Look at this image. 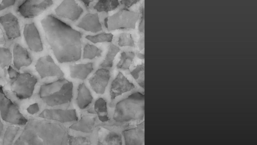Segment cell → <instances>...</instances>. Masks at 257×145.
<instances>
[{
	"instance_id": "6da1fadb",
	"label": "cell",
	"mask_w": 257,
	"mask_h": 145,
	"mask_svg": "<svg viewBox=\"0 0 257 145\" xmlns=\"http://www.w3.org/2000/svg\"><path fill=\"white\" fill-rule=\"evenodd\" d=\"M41 25L47 40L60 63L78 60L81 56V34L52 15L44 18Z\"/></svg>"
},
{
	"instance_id": "7a4b0ae2",
	"label": "cell",
	"mask_w": 257,
	"mask_h": 145,
	"mask_svg": "<svg viewBox=\"0 0 257 145\" xmlns=\"http://www.w3.org/2000/svg\"><path fill=\"white\" fill-rule=\"evenodd\" d=\"M14 145H65V128L56 123L31 119Z\"/></svg>"
},
{
	"instance_id": "3957f363",
	"label": "cell",
	"mask_w": 257,
	"mask_h": 145,
	"mask_svg": "<svg viewBox=\"0 0 257 145\" xmlns=\"http://www.w3.org/2000/svg\"><path fill=\"white\" fill-rule=\"evenodd\" d=\"M144 113V96L136 92L116 104L113 118L118 122L142 120Z\"/></svg>"
},
{
	"instance_id": "277c9868",
	"label": "cell",
	"mask_w": 257,
	"mask_h": 145,
	"mask_svg": "<svg viewBox=\"0 0 257 145\" xmlns=\"http://www.w3.org/2000/svg\"><path fill=\"white\" fill-rule=\"evenodd\" d=\"M139 19V13L123 9L105 19L108 31L119 29H135Z\"/></svg>"
},
{
	"instance_id": "5b68a950",
	"label": "cell",
	"mask_w": 257,
	"mask_h": 145,
	"mask_svg": "<svg viewBox=\"0 0 257 145\" xmlns=\"http://www.w3.org/2000/svg\"><path fill=\"white\" fill-rule=\"evenodd\" d=\"M0 112L3 120L13 124L24 125L28 121L20 112L17 106L6 96L1 85Z\"/></svg>"
},
{
	"instance_id": "8992f818",
	"label": "cell",
	"mask_w": 257,
	"mask_h": 145,
	"mask_svg": "<svg viewBox=\"0 0 257 145\" xmlns=\"http://www.w3.org/2000/svg\"><path fill=\"white\" fill-rule=\"evenodd\" d=\"M37 79L30 74H20L12 83L11 88L12 92L19 99H25L31 97Z\"/></svg>"
},
{
	"instance_id": "52a82bcc",
	"label": "cell",
	"mask_w": 257,
	"mask_h": 145,
	"mask_svg": "<svg viewBox=\"0 0 257 145\" xmlns=\"http://www.w3.org/2000/svg\"><path fill=\"white\" fill-rule=\"evenodd\" d=\"M52 4L53 1L51 0H27L19 7L18 11L25 18H34Z\"/></svg>"
},
{
	"instance_id": "ba28073f",
	"label": "cell",
	"mask_w": 257,
	"mask_h": 145,
	"mask_svg": "<svg viewBox=\"0 0 257 145\" xmlns=\"http://www.w3.org/2000/svg\"><path fill=\"white\" fill-rule=\"evenodd\" d=\"M73 87V83L68 81L58 91L42 99L49 106L67 103L72 98Z\"/></svg>"
},
{
	"instance_id": "9c48e42d",
	"label": "cell",
	"mask_w": 257,
	"mask_h": 145,
	"mask_svg": "<svg viewBox=\"0 0 257 145\" xmlns=\"http://www.w3.org/2000/svg\"><path fill=\"white\" fill-rule=\"evenodd\" d=\"M35 68L41 78L47 77H63L64 73L54 62L50 55L42 56L38 59Z\"/></svg>"
},
{
	"instance_id": "30bf717a",
	"label": "cell",
	"mask_w": 257,
	"mask_h": 145,
	"mask_svg": "<svg viewBox=\"0 0 257 145\" xmlns=\"http://www.w3.org/2000/svg\"><path fill=\"white\" fill-rule=\"evenodd\" d=\"M55 11L60 17L75 21L79 18L83 10L75 1L65 0L56 8Z\"/></svg>"
},
{
	"instance_id": "8fae6325",
	"label": "cell",
	"mask_w": 257,
	"mask_h": 145,
	"mask_svg": "<svg viewBox=\"0 0 257 145\" xmlns=\"http://www.w3.org/2000/svg\"><path fill=\"white\" fill-rule=\"evenodd\" d=\"M39 116L62 123L76 121L78 119L76 110L74 109H45L39 115Z\"/></svg>"
},
{
	"instance_id": "7c38bea8",
	"label": "cell",
	"mask_w": 257,
	"mask_h": 145,
	"mask_svg": "<svg viewBox=\"0 0 257 145\" xmlns=\"http://www.w3.org/2000/svg\"><path fill=\"white\" fill-rule=\"evenodd\" d=\"M23 34L30 49L35 52L43 50V45L40 34L34 23L25 25Z\"/></svg>"
},
{
	"instance_id": "4fadbf2b",
	"label": "cell",
	"mask_w": 257,
	"mask_h": 145,
	"mask_svg": "<svg viewBox=\"0 0 257 145\" xmlns=\"http://www.w3.org/2000/svg\"><path fill=\"white\" fill-rule=\"evenodd\" d=\"M110 77V72L108 69L100 68L89 79V83L96 93L103 94L107 86Z\"/></svg>"
},
{
	"instance_id": "5bb4252c",
	"label": "cell",
	"mask_w": 257,
	"mask_h": 145,
	"mask_svg": "<svg viewBox=\"0 0 257 145\" xmlns=\"http://www.w3.org/2000/svg\"><path fill=\"white\" fill-rule=\"evenodd\" d=\"M0 23L9 39H13L21 36L18 19L12 13H9L0 17Z\"/></svg>"
},
{
	"instance_id": "9a60e30c",
	"label": "cell",
	"mask_w": 257,
	"mask_h": 145,
	"mask_svg": "<svg viewBox=\"0 0 257 145\" xmlns=\"http://www.w3.org/2000/svg\"><path fill=\"white\" fill-rule=\"evenodd\" d=\"M135 88V85L130 82L121 72H119L111 83L110 91L111 99L113 100L117 96L128 92Z\"/></svg>"
},
{
	"instance_id": "2e32d148",
	"label": "cell",
	"mask_w": 257,
	"mask_h": 145,
	"mask_svg": "<svg viewBox=\"0 0 257 145\" xmlns=\"http://www.w3.org/2000/svg\"><path fill=\"white\" fill-rule=\"evenodd\" d=\"M125 145H143L144 141V122L136 127L123 131Z\"/></svg>"
},
{
	"instance_id": "e0dca14e",
	"label": "cell",
	"mask_w": 257,
	"mask_h": 145,
	"mask_svg": "<svg viewBox=\"0 0 257 145\" xmlns=\"http://www.w3.org/2000/svg\"><path fill=\"white\" fill-rule=\"evenodd\" d=\"M13 62L15 67L20 70L23 66H28L32 63L27 49L19 44H15L13 49Z\"/></svg>"
},
{
	"instance_id": "ac0fdd59",
	"label": "cell",
	"mask_w": 257,
	"mask_h": 145,
	"mask_svg": "<svg viewBox=\"0 0 257 145\" xmlns=\"http://www.w3.org/2000/svg\"><path fill=\"white\" fill-rule=\"evenodd\" d=\"M77 26L92 33H96L102 30V26L97 13H90L84 15Z\"/></svg>"
},
{
	"instance_id": "d6986e66",
	"label": "cell",
	"mask_w": 257,
	"mask_h": 145,
	"mask_svg": "<svg viewBox=\"0 0 257 145\" xmlns=\"http://www.w3.org/2000/svg\"><path fill=\"white\" fill-rule=\"evenodd\" d=\"M97 145H122L121 135L105 128H101L98 132Z\"/></svg>"
},
{
	"instance_id": "ffe728a7",
	"label": "cell",
	"mask_w": 257,
	"mask_h": 145,
	"mask_svg": "<svg viewBox=\"0 0 257 145\" xmlns=\"http://www.w3.org/2000/svg\"><path fill=\"white\" fill-rule=\"evenodd\" d=\"M70 75L72 78L80 80L85 79L93 70V64L87 63L76 64L69 66Z\"/></svg>"
},
{
	"instance_id": "44dd1931",
	"label": "cell",
	"mask_w": 257,
	"mask_h": 145,
	"mask_svg": "<svg viewBox=\"0 0 257 145\" xmlns=\"http://www.w3.org/2000/svg\"><path fill=\"white\" fill-rule=\"evenodd\" d=\"M92 96L84 83L79 84L78 88L77 104L81 109L86 108L92 102Z\"/></svg>"
},
{
	"instance_id": "7402d4cb",
	"label": "cell",
	"mask_w": 257,
	"mask_h": 145,
	"mask_svg": "<svg viewBox=\"0 0 257 145\" xmlns=\"http://www.w3.org/2000/svg\"><path fill=\"white\" fill-rule=\"evenodd\" d=\"M95 117L83 116L79 121L72 124L70 128L85 133L91 132L95 122Z\"/></svg>"
},
{
	"instance_id": "603a6c76",
	"label": "cell",
	"mask_w": 257,
	"mask_h": 145,
	"mask_svg": "<svg viewBox=\"0 0 257 145\" xmlns=\"http://www.w3.org/2000/svg\"><path fill=\"white\" fill-rule=\"evenodd\" d=\"M68 81L63 79L52 83L42 85L40 89L39 96L41 98L48 96L61 89Z\"/></svg>"
},
{
	"instance_id": "cb8c5ba5",
	"label": "cell",
	"mask_w": 257,
	"mask_h": 145,
	"mask_svg": "<svg viewBox=\"0 0 257 145\" xmlns=\"http://www.w3.org/2000/svg\"><path fill=\"white\" fill-rule=\"evenodd\" d=\"M94 109L101 121L105 122L108 121L106 102L103 99L99 98L95 101Z\"/></svg>"
},
{
	"instance_id": "d4e9b609",
	"label": "cell",
	"mask_w": 257,
	"mask_h": 145,
	"mask_svg": "<svg viewBox=\"0 0 257 145\" xmlns=\"http://www.w3.org/2000/svg\"><path fill=\"white\" fill-rule=\"evenodd\" d=\"M117 0H100L94 6L97 11L108 12L115 10L119 6Z\"/></svg>"
},
{
	"instance_id": "484cf974",
	"label": "cell",
	"mask_w": 257,
	"mask_h": 145,
	"mask_svg": "<svg viewBox=\"0 0 257 145\" xmlns=\"http://www.w3.org/2000/svg\"><path fill=\"white\" fill-rule=\"evenodd\" d=\"M135 56V54L134 52L123 51L121 52L120 60L116 65L117 68L122 70L128 69Z\"/></svg>"
},
{
	"instance_id": "4316f807",
	"label": "cell",
	"mask_w": 257,
	"mask_h": 145,
	"mask_svg": "<svg viewBox=\"0 0 257 145\" xmlns=\"http://www.w3.org/2000/svg\"><path fill=\"white\" fill-rule=\"evenodd\" d=\"M120 51V48L113 44L110 45L107 53L103 61L100 64L103 67H111L115 56Z\"/></svg>"
},
{
	"instance_id": "83f0119b",
	"label": "cell",
	"mask_w": 257,
	"mask_h": 145,
	"mask_svg": "<svg viewBox=\"0 0 257 145\" xmlns=\"http://www.w3.org/2000/svg\"><path fill=\"white\" fill-rule=\"evenodd\" d=\"M20 127L16 126H9L4 133L3 145H12Z\"/></svg>"
},
{
	"instance_id": "f1b7e54d",
	"label": "cell",
	"mask_w": 257,
	"mask_h": 145,
	"mask_svg": "<svg viewBox=\"0 0 257 145\" xmlns=\"http://www.w3.org/2000/svg\"><path fill=\"white\" fill-rule=\"evenodd\" d=\"M102 51L96 46L87 44L83 49V58L92 59L101 56Z\"/></svg>"
},
{
	"instance_id": "f546056e",
	"label": "cell",
	"mask_w": 257,
	"mask_h": 145,
	"mask_svg": "<svg viewBox=\"0 0 257 145\" xmlns=\"http://www.w3.org/2000/svg\"><path fill=\"white\" fill-rule=\"evenodd\" d=\"M85 38L93 43L111 42L113 35L111 33H101L95 35H87Z\"/></svg>"
},
{
	"instance_id": "4dcf8cb0",
	"label": "cell",
	"mask_w": 257,
	"mask_h": 145,
	"mask_svg": "<svg viewBox=\"0 0 257 145\" xmlns=\"http://www.w3.org/2000/svg\"><path fill=\"white\" fill-rule=\"evenodd\" d=\"M12 58L10 50L6 48L0 47V67L2 68L8 66L11 63Z\"/></svg>"
},
{
	"instance_id": "1f68e13d",
	"label": "cell",
	"mask_w": 257,
	"mask_h": 145,
	"mask_svg": "<svg viewBox=\"0 0 257 145\" xmlns=\"http://www.w3.org/2000/svg\"><path fill=\"white\" fill-rule=\"evenodd\" d=\"M69 145H91L90 138L87 136L68 135Z\"/></svg>"
},
{
	"instance_id": "d6a6232c",
	"label": "cell",
	"mask_w": 257,
	"mask_h": 145,
	"mask_svg": "<svg viewBox=\"0 0 257 145\" xmlns=\"http://www.w3.org/2000/svg\"><path fill=\"white\" fill-rule=\"evenodd\" d=\"M118 44L119 46H135L134 39L130 34L123 33H121L119 37L118 40Z\"/></svg>"
},
{
	"instance_id": "836d02e7",
	"label": "cell",
	"mask_w": 257,
	"mask_h": 145,
	"mask_svg": "<svg viewBox=\"0 0 257 145\" xmlns=\"http://www.w3.org/2000/svg\"><path fill=\"white\" fill-rule=\"evenodd\" d=\"M144 72V64L142 63L138 65L135 69H134L130 74L133 77L136 81L140 77V76Z\"/></svg>"
},
{
	"instance_id": "e575fe53",
	"label": "cell",
	"mask_w": 257,
	"mask_h": 145,
	"mask_svg": "<svg viewBox=\"0 0 257 145\" xmlns=\"http://www.w3.org/2000/svg\"><path fill=\"white\" fill-rule=\"evenodd\" d=\"M144 9L142 7L141 8V20L139 25V31L141 35H144Z\"/></svg>"
},
{
	"instance_id": "d590c367",
	"label": "cell",
	"mask_w": 257,
	"mask_h": 145,
	"mask_svg": "<svg viewBox=\"0 0 257 145\" xmlns=\"http://www.w3.org/2000/svg\"><path fill=\"white\" fill-rule=\"evenodd\" d=\"M39 111V107L37 103L30 105L27 108V112L32 115L37 113Z\"/></svg>"
},
{
	"instance_id": "8d00e7d4",
	"label": "cell",
	"mask_w": 257,
	"mask_h": 145,
	"mask_svg": "<svg viewBox=\"0 0 257 145\" xmlns=\"http://www.w3.org/2000/svg\"><path fill=\"white\" fill-rule=\"evenodd\" d=\"M16 2L14 0H4L0 4V11L13 5Z\"/></svg>"
},
{
	"instance_id": "74e56055",
	"label": "cell",
	"mask_w": 257,
	"mask_h": 145,
	"mask_svg": "<svg viewBox=\"0 0 257 145\" xmlns=\"http://www.w3.org/2000/svg\"><path fill=\"white\" fill-rule=\"evenodd\" d=\"M8 72L9 76V78L12 80L16 79L20 74L19 72L16 71L11 66H9L8 69Z\"/></svg>"
},
{
	"instance_id": "f35d334b",
	"label": "cell",
	"mask_w": 257,
	"mask_h": 145,
	"mask_svg": "<svg viewBox=\"0 0 257 145\" xmlns=\"http://www.w3.org/2000/svg\"><path fill=\"white\" fill-rule=\"evenodd\" d=\"M120 2L121 4L124 5L126 8H128L137 3L139 1L136 0H123L121 1Z\"/></svg>"
},
{
	"instance_id": "ab89813d",
	"label": "cell",
	"mask_w": 257,
	"mask_h": 145,
	"mask_svg": "<svg viewBox=\"0 0 257 145\" xmlns=\"http://www.w3.org/2000/svg\"><path fill=\"white\" fill-rule=\"evenodd\" d=\"M138 47L140 51L144 48V35H141L138 42Z\"/></svg>"
},
{
	"instance_id": "60d3db41",
	"label": "cell",
	"mask_w": 257,
	"mask_h": 145,
	"mask_svg": "<svg viewBox=\"0 0 257 145\" xmlns=\"http://www.w3.org/2000/svg\"><path fill=\"white\" fill-rule=\"evenodd\" d=\"M5 39L4 34L2 29H0V44H5Z\"/></svg>"
},
{
	"instance_id": "b9f144b4",
	"label": "cell",
	"mask_w": 257,
	"mask_h": 145,
	"mask_svg": "<svg viewBox=\"0 0 257 145\" xmlns=\"http://www.w3.org/2000/svg\"><path fill=\"white\" fill-rule=\"evenodd\" d=\"M137 56L141 59H144V54L140 52H138L137 53Z\"/></svg>"
},
{
	"instance_id": "7bdbcfd3",
	"label": "cell",
	"mask_w": 257,
	"mask_h": 145,
	"mask_svg": "<svg viewBox=\"0 0 257 145\" xmlns=\"http://www.w3.org/2000/svg\"><path fill=\"white\" fill-rule=\"evenodd\" d=\"M81 2L82 3H83L84 4V5L86 6V7H88L89 5V4L92 2V1H90V0H82L81 1Z\"/></svg>"
},
{
	"instance_id": "ee69618b",
	"label": "cell",
	"mask_w": 257,
	"mask_h": 145,
	"mask_svg": "<svg viewBox=\"0 0 257 145\" xmlns=\"http://www.w3.org/2000/svg\"><path fill=\"white\" fill-rule=\"evenodd\" d=\"M3 128H4L3 124L2 122L1 121V120H0V137H1V136L2 134V133L3 132Z\"/></svg>"
},
{
	"instance_id": "f6af8a7d",
	"label": "cell",
	"mask_w": 257,
	"mask_h": 145,
	"mask_svg": "<svg viewBox=\"0 0 257 145\" xmlns=\"http://www.w3.org/2000/svg\"><path fill=\"white\" fill-rule=\"evenodd\" d=\"M1 77H2V76H1V75L0 74V78H1Z\"/></svg>"
}]
</instances>
